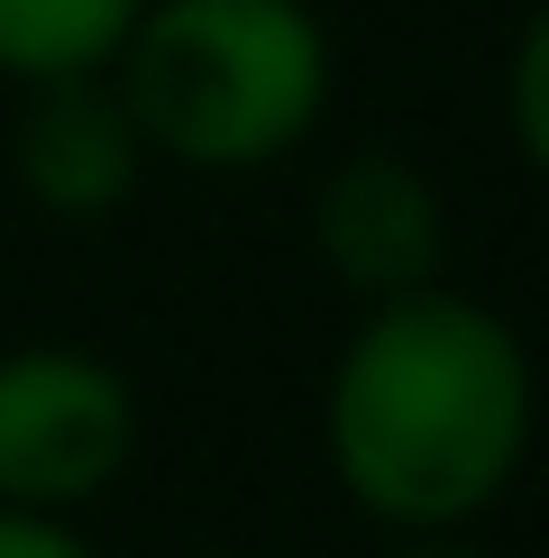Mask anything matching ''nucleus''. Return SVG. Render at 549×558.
I'll return each mask as SVG.
<instances>
[{
    "mask_svg": "<svg viewBox=\"0 0 549 558\" xmlns=\"http://www.w3.org/2000/svg\"><path fill=\"white\" fill-rule=\"evenodd\" d=\"M532 348L495 302L412 284L357 312L320 385V458L385 531H467L532 458Z\"/></svg>",
    "mask_w": 549,
    "mask_h": 558,
    "instance_id": "nucleus-1",
    "label": "nucleus"
},
{
    "mask_svg": "<svg viewBox=\"0 0 549 558\" xmlns=\"http://www.w3.org/2000/svg\"><path fill=\"white\" fill-rule=\"evenodd\" d=\"M110 83L156 166L257 174L330 120L339 46L312 0H147Z\"/></svg>",
    "mask_w": 549,
    "mask_h": 558,
    "instance_id": "nucleus-2",
    "label": "nucleus"
},
{
    "mask_svg": "<svg viewBox=\"0 0 549 558\" xmlns=\"http://www.w3.org/2000/svg\"><path fill=\"white\" fill-rule=\"evenodd\" d=\"M137 458V385L101 348L19 339L0 348V504L83 513Z\"/></svg>",
    "mask_w": 549,
    "mask_h": 558,
    "instance_id": "nucleus-3",
    "label": "nucleus"
},
{
    "mask_svg": "<svg viewBox=\"0 0 549 558\" xmlns=\"http://www.w3.org/2000/svg\"><path fill=\"white\" fill-rule=\"evenodd\" d=\"M28 110L10 129V166L19 193L37 202L46 220H110L137 202L147 183V137H137L129 101L110 74H56V83H19Z\"/></svg>",
    "mask_w": 549,
    "mask_h": 558,
    "instance_id": "nucleus-4",
    "label": "nucleus"
},
{
    "mask_svg": "<svg viewBox=\"0 0 549 558\" xmlns=\"http://www.w3.org/2000/svg\"><path fill=\"white\" fill-rule=\"evenodd\" d=\"M312 247L320 266L339 275L357 302L412 293L449 266V211H440V183L403 156H349L330 166V183L312 193Z\"/></svg>",
    "mask_w": 549,
    "mask_h": 558,
    "instance_id": "nucleus-5",
    "label": "nucleus"
},
{
    "mask_svg": "<svg viewBox=\"0 0 549 558\" xmlns=\"http://www.w3.org/2000/svg\"><path fill=\"white\" fill-rule=\"evenodd\" d=\"M137 10L147 0H0V83L110 74Z\"/></svg>",
    "mask_w": 549,
    "mask_h": 558,
    "instance_id": "nucleus-6",
    "label": "nucleus"
},
{
    "mask_svg": "<svg viewBox=\"0 0 549 558\" xmlns=\"http://www.w3.org/2000/svg\"><path fill=\"white\" fill-rule=\"evenodd\" d=\"M540 74H549V19L532 10L513 28V83H503V129H513V156L540 166L549 156V101H540Z\"/></svg>",
    "mask_w": 549,
    "mask_h": 558,
    "instance_id": "nucleus-7",
    "label": "nucleus"
},
{
    "mask_svg": "<svg viewBox=\"0 0 549 558\" xmlns=\"http://www.w3.org/2000/svg\"><path fill=\"white\" fill-rule=\"evenodd\" d=\"M0 558H101L83 541L74 513H19V504H0Z\"/></svg>",
    "mask_w": 549,
    "mask_h": 558,
    "instance_id": "nucleus-8",
    "label": "nucleus"
},
{
    "mask_svg": "<svg viewBox=\"0 0 549 558\" xmlns=\"http://www.w3.org/2000/svg\"><path fill=\"white\" fill-rule=\"evenodd\" d=\"M385 558H486V549H476L467 531H394Z\"/></svg>",
    "mask_w": 549,
    "mask_h": 558,
    "instance_id": "nucleus-9",
    "label": "nucleus"
},
{
    "mask_svg": "<svg viewBox=\"0 0 549 558\" xmlns=\"http://www.w3.org/2000/svg\"><path fill=\"white\" fill-rule=\"evenodd\" d=\"M202 558H247V549H202Z\"/></svg>",
    "mask_w": 549,
    "mask_h": 558,
    "instance_id": "nucleus-10",
    "label": "nucleus"
}]
</instances>
